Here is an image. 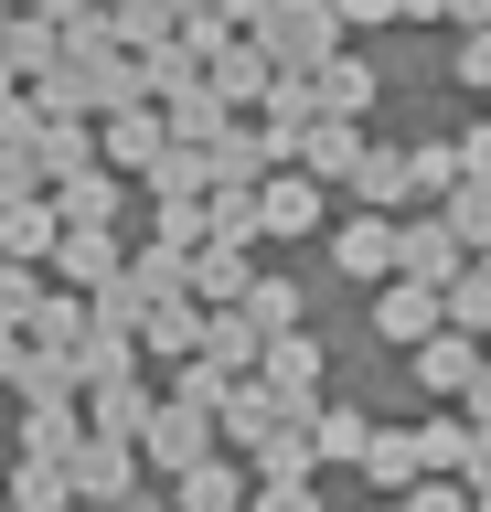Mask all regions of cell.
Returning <instances> with one entry per match:
<instances>
[{
    "label": "cell",
    "mask_w": 491,
    "mask_h": 512,
    "mask_svg": "<svg viewBox=\"0 0 491 512\" xmlns=\"http://www.w3.org/2000/svg\"><path fill=\"white\" fill-rule=\"evenodd\" d=\"M470 22H491V0H449V32H470Z\"/></svg>",
    "instance_id": "obj_50"
},
{
    "label": "cell",
    "mask_w": 491,
    "mask_h": 512,
    "mask_svg": "<svg viewBox=\"0 0 491 512\" xmlns=\"http://www.w3.org/2000/svg\"><path fill=\"white\" fill-rule=\"evenodd\" d=\"M43 288H54V278H43L33 256H0V320H22V331H33V310H43Z\"/></svg>",
    "instance_id": "obj_37"
},
{
    "label": "cell",
    "mask_w": 491,
    "mask_h": 512,
    "mask_svg": "<svg viewBox=\"0 0 491 512\" xmlns=\"http://www.w3.org/2000/svg\"><path fill=\"white\" fill-rule=\"evenodd\" d=\"M0 54H11V75H43V64H65V22H43V11H11Z\"/></svg>",
    "instance_id": "obj_30"
},
{
    "label": "cell",
    "mask_w": 491,
    "mask_h": 512,
    "mask_svg": "<svg viewBox=\"0 0 491 512\" xmlns=\"http://www.w3.org/2000/svg\"><path fill=\"white\" fill-rule=\"evenodd\" d=\"M33 342H43V352H86V288H43Z\"/></svg>",
    "instance_id": "obj_33"
},
{
    "label": "cell",
    "mask_w": 491,
    "mask_h": 512,
    "mask_svg": "<svg viewBox=\"0 0 491 512\" xmlns=\"http://www.w3.org/2000/svg\"><path fill=\"white\" fill-rule=\"evenodd\" d=\"M363 438H374V416H363V406H310V448H321V470H363Z\"/></svg>",
    "instance_id": "obj_24"
},
{
    "label": "cell",
    "mask_w": 491,
    "mask_h": 512,
    "mask_svg": "<svg viewBox=\"0 0 491 512\" xmlns=\"http://www.w3.org/2000/svg\"><path fill=\"white\" fill-rule=\"evenodd\" d=\"M139 86H150V96H182V86H203V54L182 43V32H171V43H150V54H139Z\"/></svg>",
    "instance_id": "obj_34"
},
{
    "label": "cell",
    "mask_w": 491,
    "mask_h": 512,
    "mask_svg": "<svg viewBox=\"0 0 491 512\" xmlns=\"http://www.w3.org/2000/svg\"><path fill=\"white\" fill-rule=\"evenodd\" d=\"M22 363H33V331H22V320H0V395L22 384Z\"/></svg>",
    "instance_id": "obj_46"
},
{
    "label": "cell",
    "mask_w": 491,
    "mask_h": 512,
    "mask_svg": "<svg viewBox=\"0 0 491 512\" xmlns=\"http://www.w3.org/2000/svg\"><path fill=\"white\" fill-rule=\"evenodd\" d=\"M481 331H459V320H438V331H427L417 352H406V363H417V395L427 406H459V395H470V374H481Z\"/></svg>",
    "instance_id": "obj_5"
},
{
    "label": "cell",
    "mask_w": 491,
    "mask_h": 512,
    "mask_svg": "<svg viewBox=\"0 0 491 512\" xmlns=\"http://www.w3.org/2000/svg\"><path fill=\"white\" fill-rule=\"evenodd\" d=\"M257 374L278 384V395H289V406H321V342H310V331H267V352H257Z\"/></svg>",
    "instance_id": "obj_11"
},
{
    "label": "cell",
    "mask_w": 491,
    "mask_h": 512,
    "mask_svg": "<svg viewBox=\"0 0 491 512\" xmlns=\"http://www.w3.org/2000/svg\"><path fill=\"white\" fill-rule=\"evenodd\" d=\"M11 512H65L75 502V480H65V459H43V448H22V470H11V491H0Z\"/></svg>",
    "instance_id": "obj_26"
},
{
    "label": "cell",
    "mask_w": 491,
    "mask_h": 512,
    "mask_svg": "<svg viewBox=\"0 0 491 512\" xmlns=\"http://www.w3.org/2000/svg\"><path fill=\"white\" fill-rule=\"evenodd\" d=\"M331 267H342L353 288H385L395 278V214H374V203L342 214V224H331Z\"/></svg>",
    "instance_id": "obj_8"
},
{
    "label": "cell",
    "mask_w": 491,
    "mask_h": 512,
    "mask_svg": "<svg viewBox=\"0 0 491 512\" xmlns=\"http://www.w3.org/2000/svg\"><path fill=\"white\" fill-rule=\"evenodd\" d=\"M235 310L257 320V331H299V310H310V299H299V278H278V267H257V278H246V299H235Z\"/></svg>",
    "instance_id": "obj_32"
},
{
    "label": "cell",
    "mask_w": 491,
    "mask_h": 512,
    "mask_svg": "<svg viewBox=\"0 0 491 512\" xmlns=\"http://www.w3.org/2000/svg\"><path fill=\"white\" fill-rule=\"evenodd\" d=\"M214 11H225V22H235V32H246V22H257V11H267V0H214Z\"/></svg>",
    "instance_id": "obj_51"
},
{
    "label": "cell",
    "mask_w": 491,
    "mask_h": 512,
    "mask_svg": "<svg viewBox=\"0 0 491 512\" xmlns=\"http://www.w3.org/2000/svg\"><path fill=\"white\" fill-rule=\"evenodd\" d=\"M459 416H470V427H491V352H481V374H470V395H459Z\"/></svg>",
    "instance_id": "obj_49"
},
{
    "label": "cell",
    "mask_w": 491,
    "mask_h": 512,
    "mask_svg": "<svg viewBox=\"0 0 491 512\" xmlns=\"http://www.w3.org/2000/svg\"><path fill=\"white\" fill-rule=\"evenodd\" d=\"M363 480H374V491H406V480H427L417 427H374V438H363Z\"/></svg>",
    "instance_id": "obj_29"
},
{
    "label": "cell",
    "mask_w": 491,
    "mask_h": 512,
    "mask_svg": "<svg viewBox=\"0 0 491 512\" xmlns=\"http://www.w3.org/2000/svg\"><path fill=\"white\" fill-rule=\"evenodd\" d=\"M246 491H257V470H235L225 448L193 459V470H171V512H246Z\"/></svg>",
    "instance_id": "obj_10"
},
{
    "label": "cell",
    "mask_w": 491,
    "mask_h": 512,
    "mask_svg": "<svg viewBox=\"0 0 491 512\" xmlns=\"http://www.w3.org/2000/svg\"><path fill=\"white\" fill-rule=\"evenodd\" d=\"M459 448H470V416H459V406H438V416L417 427V459H427V470H459Z\"/></svg>",
    "instance_id": "obj_40"
},
{
    "label": "cell",
    "mask_w": 491,
    "mask_h": 512,
    "mask_svg": "<svg viewBox=\"0 0 491 512\" xmlns=\"http://www.w3.org/2000/svg\"><path fill=\"white\" fill-rule=\"evenodd\" d=\"M118 267H129L118 224H65V235H54V256H43V278H54V288H107Z\"/></svg>",
    "instance_id": "obj_7"
},
{
    "label": "cell",
    "mask_w": 491,
    "mask_h": 512,
    "mask_svg": "<svg viewBox=\"0 0 491 512\" xmlns=\"http://www.w3.org/2000/svg\"><path fill=\"white\" fill-rule=\"evenodd\" d=\"M65 512H107V502H65Z\"/></svg>",
    "instance_id": "obj_55"
},
{
    "label": "cell",
    "mask_w": 491,
    "mask_h": 512,
    "mask_svg": "<svg viewBox=\"0 0 491 512\" xmlns=\"http://www.w3.org/2000/svg\"><path fill=\"white\" fill-rule=\"evenodd\" d=\"M0 32H11V0H0Z\"/></svg>",
    "instance_id": "obj_56"
},
{
    "label": "cell",
    "mask_w": 491,
    "mask_h": 512,
    "mask_svg": "<svg viewBox=\"0 0 491 512\" xmlns=\"http://www.w3.org/2000/svg\"><path fill=\"white\" fill-rule=\"evenodd\" d=\"M353 160H363V118H310L299 128V171H321V182H353Z\"/></svg>",
    "instance_id": "obj_17"
},
{
    "label": "cell",
    "mask_w": 491,
    "mask_h": 512,
    "mask_svg": "<svg viewBox=\"0 0 491 512\" xmlns=\"http://www.w3.org/2000/svg\"><path fill=\"white\" fill-rule=\"evenodd\" d=\"M459 86H470V96H491V22H470V32H459Z\"/></svg>",
    "instance_id": "obj_44"
},
{
    "label": "cell",
    "mask_w": 491,
    "mask_h": 512,
    "mask_svg": "<svg viewBox=\"0 0 491 512\" xmlns=\"http://www.w3.org/2000/svg\"><path fill=\"white\" fill-rule=\"evenodd\" d=\"M481 267H491V246H481Z\"/></svg>",
    "instance_id": "obj_57"
},
{
    "label": "cell",
    "mask_w": 491,
    "mask_h": 512,
    "mask_svg": "<svg viewBox=\"0 0 491 512\" xmlns=\"http://www.w3.org/2000/svg\"><path fill=\"white\" fill-rule=\"evenodd\" d=\"M246 512H321V480H257Z\"/></svg>",
    "instance_id": "obj_42"
},
{
    "label": "cell",
    "mask_w": 491,
    "mask_h": 512,
    "mask_svg": "<svg viewBox=\"0 0 491 512\" xmlns=\"http://www.w3.org/2000/svg\"><path fill=\"white\" fill-rule=\"evenodd\" d=\"M246 278H257V256H246V246H225V235H203V246H193V299H203V310L246 299Z\"/></svg>",
    "instance_id": "obj_20"
},
{
    "label": "cell",
    "mask_w": 491,
    "mask_h": 512,
    "mask_svg": "<svg viewBox=\"0 0 491 512\" xmlns=\"http://www.w3.org/2000/svg\"><path fill=\"white\" fill-rule=\"evenodd\" d=\"M129 288L139 299H182V288H193V246H171V235L129 246Z\"/></svg>",
    "instance_id": "obj_23"
},
{
    "label": "cell",
    "mask_w": 491,
    "mask_h": 512,
    "mask_svg": "<svg viewBox=\"0 0 491 512\" xmlns=\"http://www.w3.org/2000/svg\"><path fill=\"white\" fill-rule=\"evenodd\" d=\"M203 75H214V96H225V107H257V96L278 86V54H267L257 32H235V43H225L214 64H203Z\"/></svg>",
    "instance_id": "obj_12"
},
{
    "label": "cell",
    "mask_w": 491,
    "mask_h": 512,
    "mask_svg": "<svg viewBox=\"0 0 491 512\" xmlns=\"http://www.w3.org/2000/svg\"><path fill=\"white\" fill-rule=\"evenodd\" d=\"M470 512H491V491H470Z\"/></svg>",
    "instance_id": "obj_53"
},
{
    "label": "cell",
    "mask_w": 491,
    "mask_h": 512,
    "mask_svg": "<svg viewBox=\"0 0 491 512\" xmlns=\"http://www.w3.org/2000/svg\"><path fill=\"white\" fill-rule=\"evenodd\" d=\"M33 160H43V192H54L65 171L97 160V128H86V118H43V128H33Z\"/></svg>",
    "instance_id": "obj_27"
},
{
    "label": "cell",
    "mask_w": 491,
    "mask_h": 512,
    "mask_svg": "<svg viewBox=\"0 0 491 512\" xmlns=\"http://www.w3.org/2000/svg\"><path fill=\"white\" fill-rule=\"evenodd\" d=\"M54 235H65V214H54V192H22V203H0V256H54Z\"/></svg>",
    "instance_id": "obj_18"
},
{
    "label": "cell",
    "mask_w": 491,
    "mask_h": 512,
    "mask_svg": "<svg viewBox=\"0 0 491 512\" xmlns=\"http://www.w3.org/2000/svg\"><path fill=\"white\" fill-rule=\"evenodd\" d=\"M139 470H150V459H139V438H107V427H86V438L65 448V480H75V502H129L139 491Z\"/></svg>",
    "instance_id": "obj_3"
},
{
    "label": "cell",
    "mask_w": 491,
    "mask_h": 512,
    "mask_svg": "<svg viewBox=\"0 0 491 512\" xmlns=\"http://www.w3.org/2000/svg\"><path fill=\"white\" fill-rule=\"evenodd\" d=\"M11 86H22V75H11V54H0V96H11Z\"/></svg>",
    "instance_id": "obj_52"
},
{
    "label": "cell",
    "mask_w": 491,
    "mask_h": 512,
    "mask_svg": "<svg viewBox=\"0 0 491 512\" xmlns=\"http://www.w3.org/2000/svg\"><path fill=\"white\" fill-rule=\"evenodd\" d=\"M203 235L257 246V235H267V224H257V182H214V192H203Z\"/></svg>",
    "instance_id": "obj_31"
},
{
    "label": "cell",
    "mask_w": 491,
    "mask_h": 512,
    "mask_svg": "<svg viewBox=\"0 0 491 512\" xmlns=\"http://www.w3.org/2000/svg\"><path fill=\"white\" fill-rule=\"evenodd\" d=\"M139 352H150V363H182V352H203V299H193V288L139 310Z\"/></svg>",
    "instance_id": "obj_14"
},
{
    "label": "cell",
    "mask_w": 491,
    "mask_h": 512,
    "mask_svg": "<svg viewBox=\"0 0 491 512\" xmlns=\"http://www.w3.org/2000/svg\"><path fill=\"white\" fill-rule=\"evenodd\" d=\"M203 352H214L225 374H257L267 331H257V320H246V310H235V299H225V310H203Z\"/></svg>",
    "instance_id": "obj_28"
},
{
    "label": "cell",
    "mask_w": 491,
    "mask_h": 512,
    "mask_svg": "<svg viewBox=\"0 0 491 512\" xmlns=\"http://www.w3.org/2000/svg\"><path fill=\"white\" fill-rule=\"evenodd\" d=\"M150 235H171V246H203V192H150Z\"/></svg>",
    "instance_id": "obj_39"
},
{
    "label": "cell",
    "mask_w": 491,
    "mask_h": 512,
    "mask_svg": "<svg viewBox=\"0 0 491 512\" xmlns=\"http://www.w3.org/2000/svg\"><path fill=\"white\" fill-rule=\"evenodd\" d=\"M459 171H481V182H491V118H481V128H459Z\"/></svg>",
    "instance_id": "obj_48"
},
{
    "label": "cell",
    "mask_w": 491,
    "mask_h": 512,
    "mask_svg": "<svg viewBox=\"0 0 491 512\" xmlns=\"http://www.w3.org/2000/svg\"><path fill=\"white\" fill-rule=\"evenodd\" d=\"M246 32H257V43L289 64V75H310V64H331V54H342V11H331V0H267Z\"/></svg>",
    "instance_id": "obj_1"
},
{
    "label": "cell",
    "mask_w": 491,
    "mask_h": 512,
    "mask_svg": "<svg viewBox=\"0 0 491 512\" xmlns=\"http://www.w3.org/2000/svg\"><path fill=\"white\" fill-rule=\"evenodd\" d=\"M0 512H11V502H0Z\"/></svg>",
    "instance_id": "obj_58"
},
{
    "label": "cell",
    "mask_w": 491,
    "mask_h": 512,
    "mask_svg": "<svg viewBox=\"0 0 491 512\" xmlns=\"http://www.w3.org/2000/svg\"><path fill=\"white\" fill-rule=\"evenodd\" d=\"M22 192H43V160L22 139H0V203H22Z\"/></svg>",
    "instance_id": "obj_43"
},
{
    "label": "cell",
    "mask_w": 491,
    "mask_h": 512,
    "mask_svg": "<svg viewBox=\"0 0 491 512\" xmlns=\"http://www.w3.org/2000/svg\"><path fill=\"white\" fill-rule=\"evenodd\" d=\"M310 86H321V107H331V118H363V107L385 96V75H374V64H363L353 43H342L331 64H310Z\"/></svg>",
    "instance_id": "obj_19"
},
{
    "label": "cell",
    "mask_w": 491,
    "mask_h": 512,
    "mask_svg": "<svg viewBox=\"0 0 491 512\" xmlns=\"http://www.w3.org/2000/svg\"><path fill=\"white\" fill-rule=\"evenodd\" d=\"M395 502H406V512H470V480H459V470H427V480H406Z\"/></svg>",
    "instance_id": "obj_41"
},
{
    "label": "cell",
    "mask_w": 491,
    "mask_h": 512,
    "mask_svg": "<svg viewBox=\"0 0 491 512\" xmlns=\"http://www.w3.org/2000/svg\"><path fill=\"white\" fill-rule=\"evenodd\" d=\"M11 438H22V448H43V459H65V448L86 438V395H33Z\"/></svg>",
    "instance_id": "obj_21"
},
{
    "label": "cell",
    "mask_w": 491,
    "mask_h": 512,
    "mask_svg": "<svg viewBox=\"0 0 491 512\" xmlns=\"http://www.w3.org/2000/svg\"><path fill=\"white\" fill-rule=\"evenodd\" d=\"M438 320H449V299H438L427 278H406V267H395V278L374 288V342H406V352H417L427 331H438Z\"/></svg>",
    "instance_id": "obj_9"
},
{
    "label": "cell",
    "mask_w": 491,
    "mask_h": 512,
    "mask_svg": "<svg viewBox=\"0 0 491 512\" xmlns=\"http://www.w3.org/2000/svg\"><path fill=\"white\" fill-rule=\"evenodd\" d=\"M171 150V118H161V96H139V107H107L97 118V160L107 171H129V182H150Z\"/></svg>",
    "instance_id": "obj_4"
},
{
    "label": "cell",
    "mask_w": 491,
    "mask_h": 512,
    "mask_svg": "<svg viewBox=\"0 0 491 512\" xmlns=\"http://www.w3.org/2000/svg\"><path fill=\"white\" fill-rule=\"evenodd\" d=\"M353 203H374V214H406L417 203V182H406V150H385V139H363V160H353Z\"/></svg>",
    "instance_id": "obj_16"
},
{
    "label": "cell",
    "mask_w": 491,
    "mask_h": 512,
    "mask_svg": "<svg viewBox=\"0 0 491 512\" xmlns=\"http://www.w3.org/2000/svg\"><path fill=\"white\" fill-rule=\"evenodd\" d=\"M438 299H449V320H459V331H491V267H481V256H470V267H459Z\"/></svg>",
    "instance_id": "obj_38"
},
{
    "label": "cell",
    "mask_w": 491,
    "mask_h": 512,
    "mask_svg": "<svg viewBox=\"0 0 491 512\" xmlns=\"http://www.w3.org/2000/svg\"><path fill=\"white\" fill-rule=\"evenodd\" d=\"M321 171H299V160H278V171H267L257 182V224L267 235H278V246H299V235H321Z\"/></svg>",
    "instance_id": "obj_6"
},
{
    "label": "cell",
    "mask_w": 491,
    "mask_h": 512,
    "mask_svg": "<svg viewBox=\"0 0 491 512\" xmlns=\"http://www.w3.org/2000/svg\"><path fill=\"white\" fill-rule=\"evenodd\" d=\"M406 182H417V203H449V182H459V139H417V150H406Z\"/></svg>",
    "instance_id": "obj_36"
},
{
    "label": "cell",
    "mask_w": 491,
    "mask_h": 512,
    "mask_svg": "<svg viewBox=\"0 0 491 512\" xmlns=\"http://www.w3.org/2000/svg\"><path fill=\"white\" fill-rule=\"evenodd\" d=\"M150 374H107V384H86V427H107V438H139L150 427Z\"/></svg>",
    "instance_id": "obj_15"
},
{
    "label": "cell",
    "mask_w": 491,
    "mask_h": 512,
    "mask_svg": "<svg viewBox=\"0 0 491 512\" xmlns=\"http://www.w3.org/2000/svg\"><path fill=\"white\" fill-rule=\"evenodd\" d=\"M246 470H257V480H321V448H310V416H289V427H267V438L246 448Z\"/></svg>",
    "instance_id": "obj_22"
},
{
    "label": "cell",
    "mask_w": 491,
    "mask_h": 512,
    "mask_svg": "<svg viewBox=\"0 0 491 512\" xmlns=\"http://www.w3.org/2000/svg\"><path fill=\"white\" fill-rule=\"evenodd\" d=\"M459 480H470V491H491V427H470V448H459Z\"/></svg>",
    "instance_id": "obj_47"
},
{
    "label": "cell",
    "mask_w": 491,
    "mask_h": 512,
    "mask_svg": "<svg viewBox=\"0 0 491 512\" xmlns=\"http://www.w3.org/2000/svg\"><path fill=\"white\" fill-rule=\"evenodd\" d=\"M374 512H406V502H395V491H385V502H374Z\"/></svg>",
    "instance_id": "obj_54"
},
{
    "label": "cell",
    "mask_w": 491,
    "mask_h": 512,
    "mask_svg": "<svg viewBox=\"0 0 491 512\" xmlns=\"http://www.w3.org/2000/svg\"><path fill=\"white\" fill-rule=\"evenodd\" d=\"M161 118H171V139H193V150H214V139H225V96H214V75H203V86H182V96H161Z\"/></svg>",
    "instance_id": "obj_25"
},
{
    "label": "cell",
    "mask_w": 491,
    "mask_h": 512,
    "mask_svg": "<svg viewBox=\"0 0 491 512\" xmlns=\"http://www.w3.org/2000/svg\"><path fill=\"white\" fill-rule=\"evenodd\" d=\"M438 214L459 224V246H470V256L491 246V182H481V171H459V182H449V203H438Z\"/></svg>",
    "instance_id": "obj_35"
},
{
    "label": "cell",
    "mask_w": 491,
    "mask_h": 512,
    "mask_svg": "<svg viewBox=\"0 0 491 512\" xmlns=\"http://www.w3.org/2000/svg\"><path fill=\"white\" fill-rule=\"evenodd\" d=\"M342 11V32H385V22H406V0H331Z\"/></svg>",
    "instance_id": "obj_45"
},
{
    "label": "cell",
    "mask_w": 491,
    "mask_h": 512,
    "mask_svg": "<svg viewBox=\"0 0 491 512\" xmlns=\"http://www.w3.org/2000/svg\"><path fill=\"white\" fill-rule=\"evenodd\" d=\"M118 203H129V171H107V160H86V171L54 182V214L65 224H118Z\"/></svg>",
    "instance_id": "obj_13"
},
{
    "label": "cell",
    "mask_w": 491,
    "mask_h": 512,
    "mask_svg": "<svg viewBox=\"0 0 491 512\" xmlns=\"http://www.w3.org/2000/svg\"><path fill=\"white\" fill-rule=\"evenodd\" d=\"M214 448H225V427H214V406H193V395H161L150 427H139V459H150V470H193Z\"/></svg>",
    "instance_id": "obj_2"
}]
</instances>
